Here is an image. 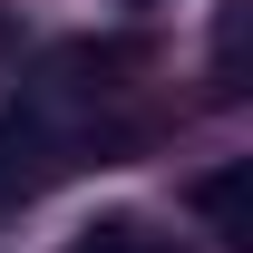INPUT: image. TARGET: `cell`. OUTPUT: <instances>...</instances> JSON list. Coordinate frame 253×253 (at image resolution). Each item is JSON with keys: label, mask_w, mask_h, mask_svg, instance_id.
I'll list each match as a JSON object with an SVG mask.
<instances>
[{"label": "cell", "mask_w": 253, "mask_h": 253, "mask_svg": "<svg viewBox=\"0 0 253 253\" xmlns=\"http://www.w3.org/2000/svg\"><path fill=\"white\" fill-rule=\"evenodd\" d=\"M68 253H166V244L146 234V224H126V214H107V224H88V234H78Z\"/></svg>", "instance_id": "cell-2"}, {"label": "cell", "mask_w": 253, "mask_h": 253, "mask_svg": "<svg viewBox=\"0 0 253 253\" xmlns=\"http://www.w3.org/2000/svg\"><path fill=\"white\" fill-rule=\"evenodd\" d=\"M195 214H205L224 244L244 253V244H253V166H214V175L195 185Z\"/></svg>", "instance_id": "cell-1"}]
</instances>
